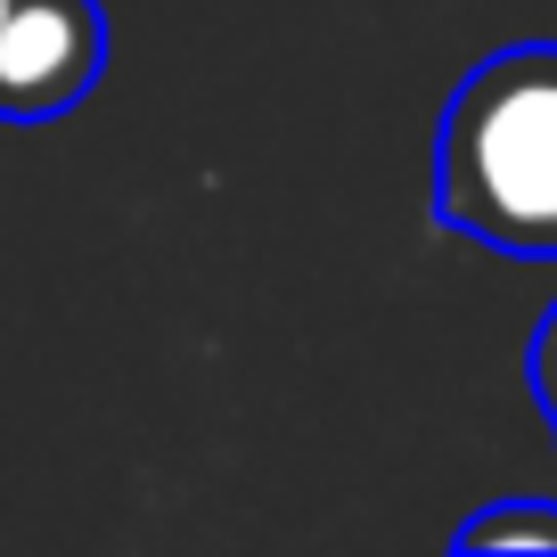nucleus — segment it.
Returning a JSON list of instances; mask_svg holds the SVG:
<instances>
[{
	"label": "nucleus",
	"instance_id": "obj_4",
	"mask_svg": "<svg viewBox=\"0 0 557 557\" xmlns=\"http://www.w3.org/2000/svg\"><path fill=\"white\" fill-rule=\"evenodd\" d=\"M533 394H541V410H549V426H557V304H549V320H541V336H533Z\"/></svg>",
	"mask_w": 557,
	"mask_h": 557
},
{
	"label": "nucleus",
	"instance_id": "obj_3",
	"mask_svg": "<svg viewBox=\"0 0 557 557\" xmlns=\"http://www.w3.org/2000/svg\"><path fill=\"white\" fill-rule=\"evenodd\" d=\"M459 549H557V500H500L459 524Z\"/></svg>",
	"mask_w": 557,
	"mask_h": 557
},
{
	"label": "nucleus",
	"instance_id": "obj_1",
	"mask_svg": "<svg viewBox=\"0 0 557 557\" xmlns=\"http://www.w3.org/2000/svg\"><path fill=\"white\" fill-rule=\"evenodd\" d=\"M435 222L557 262V41L492 50L435 123Z\"/></svg>",
	"mask_w": 557,
	"mask_h": 557
},
{
	"label": "nucleus",
	"instance_id": "obj_2",
	"mask_svg": "<svg viewBox=\"0 0 557 557\" xmlns=\"http://www.w3.org/2000/svg\"><path fill=\"white\" fill-rule=\"evenodd\" d=\"M107 74V9L99 0H17L0 34V115L50 123L90 99Z\"/></svg>",
	"mask_w": 557,
	"mask_h": 557
},
{
	"label": "nucleus",
	"instance_id": "obj_5",
	"mask_svg": "<svg viewBox=\"0 0 557 557\" xmlns=\"http://www.w3.org/2000/svg\"><path fill=\"white\" fill-rule=\"evenodd\" d=\"M9 17H17V0H0V34H9Z\"/></svg>",
	"mask_w": 557,
	"mask_h": 557
}]
</instances>
